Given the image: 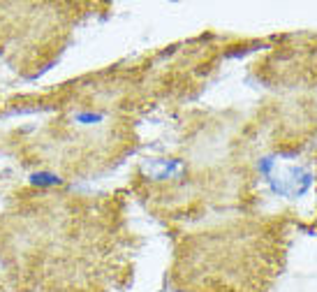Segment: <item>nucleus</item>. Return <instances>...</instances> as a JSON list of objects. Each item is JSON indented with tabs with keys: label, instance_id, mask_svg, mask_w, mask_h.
I'll list each match as a JSON object with an SVG mask.
<instances>
[{
	"label": "nucleus",
	"instance_id": "nucleus-3",
	"mask_svg": "<svg viewBox=\"0 0 317 292\" xmlns=\"http://www.w3.org/2000/svg\"><path fill=\"white\" fill-rule=\"evenodd\" d=\"M76 123H98L102 121V114H95V111H83V114H76L74 116Z\"/></svg>",
	"mask_w": 317,
	"mask_h": 292
},
{
	"label": "nucleus",
	"instance_id": "nucleus-2",
	"mask_svg": "<svg viewBox=\"0 0 317 292\" xmlns=\"http://www.w3.org/2000/svg\"><path fill=\"white\" fill-rule=\"evenodd\" d=\"M31 181L35 185H56V183H61V179L56 177V174H49V172H37V174H33Z\"/></svg>",
	"mask_w": 317,
	"mask_h": 292
},
{
	"label": "nucleus",
	"instance_id": "nucleus-1",
	"mask_svg": "<svg viewBox=\"0 0 317 292\" xmlns=\"http://www.w3.org/2000/svg\"><path fill=\"white\" fill-rule=\"evenodd\" d=\"M271 183V190L278 192V195H285V197H299L313 185V174L306 172L303 167H292L289 169V179H269Z\"/></svg>",
	"mask_w": 317,
	"mask_h": 292
},
{
	"label": "nucleus",
	"instance_id": "nucleus-4",
	"mask_svg": "<svg viewBox=\"0 0 317 292\" xmlns=\"http://www.w3.org/2000/svg\"><path fill=\"white\" fill-rule=\"evenodd\" d=\"M273 165H276V160H273V158H262L257 167H259V172H262V174H271Z\"/></svg>",
	"mask_w": 317,
	"mask_h": 292
}]
</instances>
